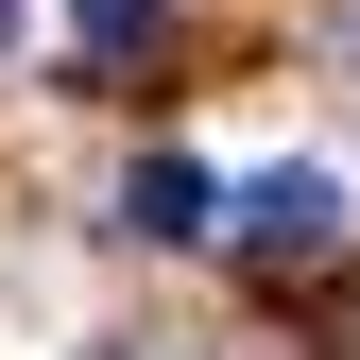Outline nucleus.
Here are the masks:
<instances>
[{
	"label": "nucleus",
	"mask_w": 360,
	"mask_h": 360,
	"mask_svg": "<svg viewBox=\"0 0 360 360\" xmlns=\"http://www.w3.org/2000/svg\"><path fill=\"white\" fill-rule=\"evenodd\" d=\"M343 240V189H326V172H257V189H240V257H257V275H309V257H326Z\"/></svg>",
	"instance_id": "nucleus-1"
},
{
	"label": "nucleus",
	"mask_w": 360,
	"mask_h": 360,
	"mask_svg": "<svg viewBox=\"0 0 360 360\" xmlns=\"http://www.w3.org/2000/svg\"><path fill=\"white\" fill-rule=\"evenodd\" d=\"M120 223H138V240H206V223H223V189H206L189 155H138V172H120Z\"/></svg>",
	"instance_id": "nucleus-2"
},
{
	"label": "nucleus",
	"mask_w": 360,
	"mask_h": 360,
	"mask_svg": "<svg viewBox=\"0 0 360 360\" xmlns=\"http://www.w3.org/2000/svg\"><path fill=\"white\" fill-rule=\"evenodd\" d=\"M69 34H86V69H138L155 52V0H69Z\"/></svg>",
	"instance_id": "nucleus-3"
},
{
	"label": "nucleus",
	"mask_w": 360,
	"mask_h": 360,
	"mask_svg": "<svg viewBox=\"0 0 360 360\" xmlns=\"http://www.w3.org/2000/svg\"><path fill=\"white\" fill-rule=\"evenodd\" d=\"M0 34H18V0H0Z\"/></svg>",
	"instance_id": "nucleus-4"
}]
</instances>
